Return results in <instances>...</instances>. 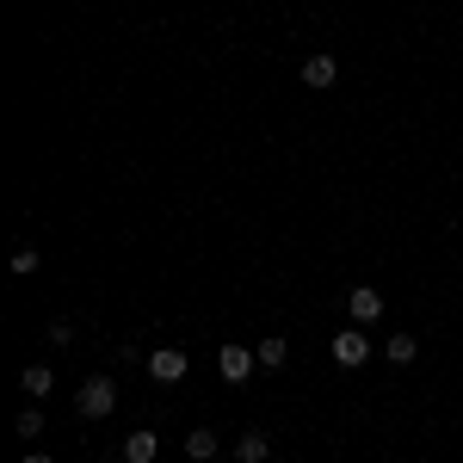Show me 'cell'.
<instances>
[{
	"label": "cell",
	"mask_w": 463,
	"mask_h": 463,
	"mask_svg": "<svg viewBox=\"0 0 463 463\" xmlns=\"http://www.w3.org/2000/svg\"><path fill=\"white\" fill-rule=\"evenodd\" d=\"M74 408H80V420H106L111 408H118L111 377H87V383H80V395H74Z\"/></svg>",
	"instance_id": "6da1fadb"
},
{
	"label": "cell",
	"mask_w": 463,
	"mask_h": 463,
	"mask_svg": "<svg viewBox=\"0 0 463 463\" xmlns=\"http://www.w3.org/2000/svg\"><path fill=\"white\" fill-rule=\"evenodd\" d=\"M216 364H222V377H229V383H248L253 371H260V353H253V346H222Z\"/></svg>",
	"instance_id": "7a4b0ae2"
},
{
	"label": "cell",
	"mask_w": 463,
	"mask_h": 463,
	"mask_svg": "<svg viewBox=\"0 0 463 463\" xmlns=\"http://www.w3.org/2000/svg\"><path fill=\"white\" fill-rule=\"evenodd\" d=\"M364 358H371V340L364 334H334V364L340 371H358Z\"/></svg>",
	"instance_id": "3957f363"
},
{
	"label": "cell",
	"mask_w": 463,
	"mask_h": 463,
	"mask_svg": "<svg viewBox=\"0 0 463 463\" xmlns=\"http://www.w3.org/2000/svg\"><path fill=\"white\" fill-rule=\"evenodd\" d=\"M148 377H155V383H179V377H185V353H174V346L148 353Z\"/></svg>",
	"instance_id": "277c9868"
},
{
	"label": "cell",
	"mask_w": 463,
	"mask_h": 463,
	"mask_svg": "<svg viewBox=\"0 0 463 463\" xmlns=\"http://www.w3.org/2000/svg\"><path fill=\"white\" fill-rule=\"evenodd\" d=\"M346 309H353V321H383V290H377V285H358L353 297H346Z\"/></svg>",
	"instance_id": "5b68a950"
},
{
	"label": "cell",
	"mask_w": 463,
	"mask_h": 463,
	"mask_svg": "<svg viewBox=\"0 0 463 463\" xmlns=\"http://www.w3.org/2000/svg\"><path fill=\"white\" fill-rule=\"evenodd\" d=\"M19 390H25V395H37V402H43V395L56 390V377H50V364H25V371H19Z\"/></svg>",
	"instance_id": "8992f818"
},
{
	"label": "cell",
	"mask_w": 463,
	"mask_h": 463,
	"mask_svg": "<svg viewBox=\"0 0 463 463\" xmlns=\"http://www.w3.org/2000/svg\"><path fill=\"white\" fill-rule=\"evenodd\" d=\"M216 445H222V439H216L211 427H198V432H185V458L192 463H211L216 458Z\"/></svg>",
	"instance_id": "52a82bcc"
},
{
	"label": "cell",
	"mask_w": 463,
	"mask_h": 463,
	"mask_svg": "<svg viewBox=\"0 0 463 463\" xmlns=\"http://www.w3.org/2000/svg\"><path fill=\"white\" fill-rule=\"evenodd\" d=\"M155 451H161L155 432H130V439H124V463H155Z\"/></svg>",
	"instance_id": "ba28073f"
},
{
	"label": "cell",
	"mask_w": 463,
	"mask_h": 463,
	"mask_svg": "<svg viewBox=\"0 0 463 463\" xmlns=\"http://www.w3.org/2000/svg\"><path fill=\"white\" fill-rule=\"evenodd\" d=\"M235 458H241V463H266V458H272V439H266V432H241Z\"/></svg>",
	"instance_id": "9c48e42d"
},
{
	"label": "cell",
	"mask_w": 463,
	"mask_h": 463,
	"mask_svg": "<svg viewBox=\"0 0 463 463\" xmlns=\"http://www.w3.org/2000/svg\"><path fill=\"white\" fill-rule=\"evenodd\" d=\"M334 56H309V62H303V87H334Z\"/></svg>",
	"instance_id": "30bf717a"
},
{
	"label": "cell",
	"mask_w": 463,
	"mask_h": 463,
	"mask_svg": "<svg viewBox=\"0 0 463 463\" xmlns=\"http://www.w3.org/2000/svg\"><path fill=\"white\" fill-rule=\"evenodd\" d=\"M253 353H260V364H266V371H279V364H285V334H266Z\"/></svg>",
	"instance_id": "8fae6325"
},
{
	"label": "cell",
	"mask_w": 463,
	"mask_h": 463,
	"mask_svg": "<svg viewBox=\"0 0 463 463\" xmlns=\"http://www.w3.org/2000/svg\"><path fill=\"white\" fill-rule=\"evenodd\" d=\"M383 353H390V364H414L420 346H414V334H390V346H383Z\"/></svg>",
	"instance_id": "7c38bea8"
},
{
	"label": "cell",
	"mask_w": 463,
	"mask_h": 463,
	"mask_svg": "<svg viewBox=\"0 0 463 463\" xmlns=\"http://www.w3.org/2000/svg\"><path fill=\"white\" fill-rule=\"evenodd\" d=\"M13 272H37V248H19V253H13Z\"/></svg>",
	"instance_id": "4fadbf2b"
},
{
	"label": "cell",
	"mask_w": 463,
	"mask_h": 463,
	"mask_svg": "<svg viewBox=\"0 0 463 463\" xmlns=\"http://www.w3.org/2000/svg\"><path fill=\"white\" fill-rule=\"evenodd\" d=\"M19 432H25V439H37V432H43V414H37V408H32V414H19Z\"/></svg>",
	"instance_id": "5bb4252c"
},
{
	"label": "cell",
	"mask_w": 463,
	"mask_h": 463,
	"mask_svg": "<svg viewBox=\"0 0 463 463\" xmlns=\"http://www.w3.org/2000/svg\"><path fill=\"white\" fill-rule=\"evenodd\" d=\"M25 463H56V458H43V451H32V458H25Z\"/></svg>",
	"instance_id": "9a60e30c"
}]
</instances>
